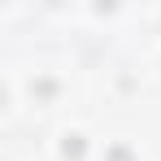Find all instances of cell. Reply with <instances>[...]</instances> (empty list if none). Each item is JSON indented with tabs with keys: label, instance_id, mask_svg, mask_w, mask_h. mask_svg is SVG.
Wrapping results in <instances>:
<instances>
[]
</instances>
